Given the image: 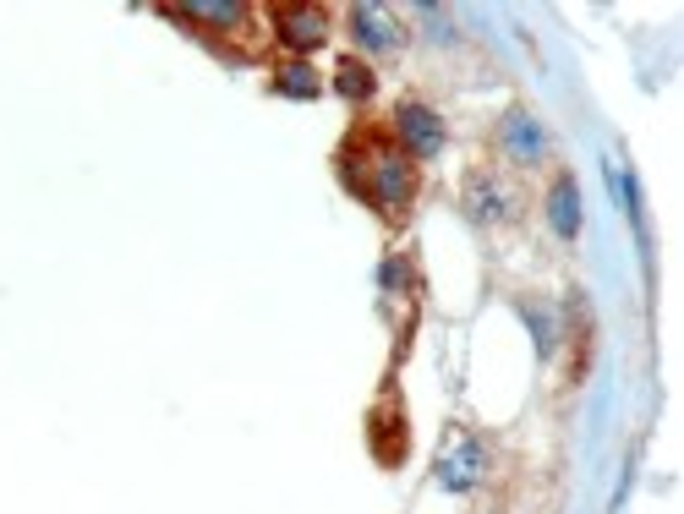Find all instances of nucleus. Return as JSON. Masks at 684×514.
<instances>
[{
    "label": "nucleus",
    "instance_id": "obj_1",
    "mask_svg": "<svg viewBox=\"0 0 684 514\" xmlns=\"http://www.w3.org/2000/svg\"><path fill=\"white\" fill-rule=\"evenodd\" d=\"M345 175H351L356 192L373 208H384V214H405L411 197H416V165L389 143H356L351 154H345Z\"/></svg>",
    "mask_w": 684,
    "mask_h": 514
},
{
    "label": "nucleus",
    "instance_id": "obj_2",
    "mask_svg": "<svg viewBox=\"0 0 684 514\" xmlns=\"http://www.w3.org/2000/svg\"><path fill=\"white\" fill-rule=\"evenodd\" d=\"M394 132L405 143V159H433L444 148V121H438L427 104H400L394 110Z\"/></svg>",
    "mask_w": 684,
    "mask_h": 514
},
{
    "label": "nucleus",
    "instance_id": "obj_3",
    "mask_svg": "<svg viewBox=\"0 0 684 514\" xmlns=\"http://www.w3.org/2000/svg\"><path fill=\"white\" fill-rule=\"evenodd\" d=\"M274 28L291 50H318L329 39V11L323 6H280L274 11Z\"/></svg>",
    "mask_w": 684,
    "mask_h": 514
},
{
    "label": "nucleus",
    "instance_id": "obj_4",
    "mask_svg": "<svg viewBox=\"0 0 684 514\" xmlns=\"http://www.w3.org/2000/svg\"><path fill=\"white\" fill-rule=\"evenodd\" d=\"M176 17L197 22V28H225V33H236V28H247L252 11L241 6V0H197V6H176Z\"/></svg>",
    "mask_w": 684,
    "mask_h": 514
},
{
    "label": "nucleus",
    "instance_id": "obj_5",
    "mask_svg": "<svg viewBox=\"0 0 684 514\" xmlns=\"http://www.w3.org/2000/svg\"><path fill=\"white\" fill-rule=\"evenodd\" d=\"M351 28H356V39H362L367 50H394V44H400L389 11H378V6H356L351 11Z\"/></svg>",
    "mask_w": 684,
    "mask_h": 514
},
{
    "label": "nucleus",
    "instance_id": "obj_6",
    "mask_svg": "<svg viewBox=\"0 0 684 514\" xmlns=\"http://www.w3.org/2000/svg\"><path fill=\"white\" fill-rule=\"evenodd\" d=\"M548 219H553L559 236H575V230H581V203H575V181H570V175H559V186H553Z\"/></svg>",
    "mask_w": 684,
    "mask_h": 514
},
{
    "label": "nucleus",
    "instance_id": "obj_7",
    "mask_svg": "<svg viewBox=\"0 0 684 514\" xmlns=\"http://www.w3.org/2000/svg\"><path fill=\"white\" fill-rule=\"evenodd\" d=\"M504 143H509V154H515V159H537L542 154V132L531 126V115H509V121H504Z\"/></svg>",
    "mask_w": 684,
    "mask_h": 514
},
{
    "label": "nucleus",
    "instance_id": "obj_8",
    "mask_svg": "<svg viewBox=\"0 0 684 514\" xmlns=\"http://www.w3.org/2000/svg\"><path fill=\"white\" fill-rule=\"evenodd\" d=\"M334 88H340V93H351V99H367V93H373V77H367V66L340 61V72H334Z\"/></svg>",
    "mask_w": 684,
    "mask_h": 514
},
{
    "label": "nucleus",
    "instance_id": "obj_9",
    "mask_svg": "<svg viewBox=\"0 0 684 514\" xmlns=\"http://www.w3.org/2000/svg\"><path fill=\"white\" fill-rule=\"evenodd\" d=\"M280 93H296V99H312V93H318V77H312L307 66H285V72H280Z\"/></svg>",
    "mask_w": 684,
    "mask_h": 514
}]
</instances>
